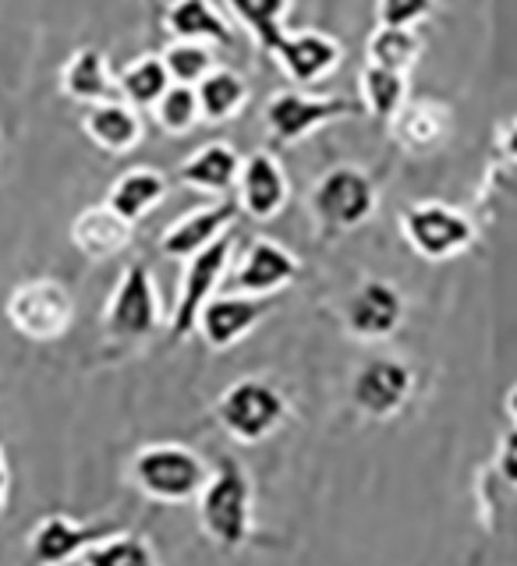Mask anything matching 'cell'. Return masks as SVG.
Masks as SVG:
<instances>
[{
	"label": "cell",
	"mask_w": 517,
	"mask_h": 566,
	"mask_svg": "<svg viewBox=\"0 0 517 566\" xmlns=\"http://www.w3.org/2000/svg\"><path fill=\"white\" fill-rule=\"evenodd\" d=\"M203 535L220 553H238L252 538L256 521V485L235 457H220L213 464L206 485L195 500Z\"/></svg>",
	"instance_id": "6da1fadb"
},
{
	"label": "cell",
	"mask_w": 517,
	"mask_h": 566,
	"mask_svg": "<svg viewBox=\"0 0 517 566\" xmlns=\"http://www.w3.org/2000/svg\"><path fill=\"white\" fill-rule=\"evenodd\" d=\"M209 471L213 464H206V457L185 442H149V447L135 450L128 482L153 503L185 506L199 500Z\"/></svg>",
	"instance_id": "7a4b0ae2"
},
{
	"label": "cell",
	"mask_w": 517,
	"mask_h": 566,
	"mask_svg": "<svg viewBox=\"0 0 517 566\" xmlns=\"http://www.w3.org/2000/svg\"><path fill=\"white\" fill-rule=\"evenodd\" d=\"M217 421L235 442L256 447V442L270 439L288 421V397L270 379H238L220 394Z\"/></svg>",
	"instance_id": "3957f363"
},
{
	"label": "cell",
	"mask_w": 517,
	"mask_h": 566,
	"mask_svg": "<svg viewBox=\"0 0 517 566\" xmlns=\"http://www.w3.org/2000/svg\"><path fill=\"white\" fill-rule=\"evenodd\" d=\"M164 326V301H159L153 270L146 262H128L117 276V287L103 308V329L124 344L149 340Z\"/></svg>",
	"instance_id": "277c9868"
},
{
	"label": "cell",
	"mask_w": 517,
	"mask_h": 566,
	"mask_svg": "<svg viewBox=\"0 0 517 566\" xmlns=\"http://www.w3.org/2000/svg\"><path fill=\"white\" fill-rule=\"evenodd\" d=\"M401 234L415 255L430 262H447L468 252L478 238V230L465 209L430 199V202L407 206L401 212Z\"/></svg>",
	"instance_id": "5b68a950"
},
{
	"label": "cell",
	"mask_w": 517,
	"mask_h": 566,
	"mask_svg": "<svg viewBox=\"0 0 517 566\" xmlns=\"http://www.w3.org/2000/svg\"><path fill=\"white\" fill-rule=\"evenodd\" d=\"M4 315L14 326V333H22L25 340L53 344L71 329V323H75V297H71V291L61 280L35 276V280L18 283L11 291Z\"/></svg>",
	"instance_id": "8992f818"
},
{
	"label": "cell",
	"mask_w": 517,
	"mask_h": 566,
	"mask_svg": "<svg viewBox=\"0 0 517 566\" xmlns=\"http://www.w3.org/2000/svg\"><path fill=\"white\" fill-rule=\"evenodd\" d=\"M230 259H235V234H224L220 241L203 248L199 255L185 259L182 287H177V301L167 315L170 340H185V336L195 333V323H199L206 301L220 294V283L230 273Z\"/></svg>",
	"instance_id": "52a82bcc"
},
{
	"label": "cell",
	"mask_w": 517,
	"mask_h": 566,
	"mask_svg": "<svg viewBox=\"0 0 517 566\" xmlns=\"http://www.w3.org/2000/svg\"><path fill=\"white\" fill-rule=\"evenodd\" d=\"M380 191L372 177L359 167H333L312 188V212L333 230H354L372 220Z\"/></svg>",
	"instance_id": "ba28073f"
},
{
	"label": "cell",
	"mask_w": 517,
	"mask_h": 566,
	"mask_svg": "<svg viewBox=\"0 0 517 566\" xmlns=\"http://www.w3.org/2000/svg\"><path fill=\"white\" fill-rule=\"evenodd\" d=\"M362 106L341 99V96H309L298 93V88H288V93H273L262 106V120L270 135L283 146H294V142L309 138L312 132L327 128V124L341 120V117H354Z\"/></svg>",
	"instance_id": "9c48e42d"
},
{
	"label": "cell",
	"mask_w": 517,
	"mask_h": 566,
	"mask_svg": "<svg viewBox=\"0 0 517 566\" xmlns=\"http://www.w3.org/2000/svg\"><path fill=\"white\" fill-rule=\"evenodd\" d=\"M415 394V371L407 361L390 358V354H376V358L362 361L351 376V403L354 411L386 421L404 411V403Z\"/></svg>",
	"instance_id": "30bf717a"
},
{
	"label": "cell",
	"mask_w": 517,
	"mask_h": 566,
	"mask_svg": "<svg viewBox=\"0 0 517 566\" xmlns=\"http://www.w3.org/2000/svg\"><path fill=\"white\" fill-rule=\"evenodd\" d=\"M121 524H89V521H71L64 513H46L43 521L25 538V556L32 566H71L85 556L89 545H96Z\"/></svg>",
	"instance_id": "8fae6325"
},
{
	"label": "cell",
	"mask_w": 517,
	"mask_h": 566,
	"mask_svg": "<svg viewBox=\"0 0 517 566\" xmlns=\"http://www.w3.org/2000/svg\"><path fill=\"white\" fill-rule=\"evenodd\" d=\"M407 315L404 294L386 280H365L344 301V329L362 344H380L394 336Z\"/></svg>",
	"instance_id": "7c38bea8"
},
{
	"label": "cell",
	"mask_w": 517,
	"mask_h": 566,
	"mask_svg": "<svg viewBox=\"0 0 517 566\" xmlns=\"http://www.w3.org/2000/svg\"><path fill=\"white\" fill-rule=\"evenodd\" d=\"M270 308H273L270 297L224 291L206 301V308L199 312V323H195V333L203 336V344L209 350H230L270 315Z\"/></svg>",
	"instance_id": "4fadbf2b"
},
{
	"label": "cell",
	"mask_w": 517,
	"mask_h": 566,
	"mask_svg": "<svg viewBox=\"0 0 517 566\" xmlns=\"http://www.w3.org/2000/svg\"><path fill=\"white\" fill-rule=\"evenodd\" d=\"M298 273H301V262L291 248H283L280 241H270V238H259L248 244L238 270L230 273V291L252 294V297H273L277 291L291 287Z\"/></svg>",
	"instance_id": "5bb4252c"
},
{
	"label": "cell",
	"mask_w": 517,
	"mask_h": 566,
	"mask_svg": "<svg viewBox=\"0 0 517 566\" xmlns=\"http://www.w3.org/2000/svg\"><path fill=\"white\" fill-rule=\"evenodd\" d=\"M273 57L288 71V78L294 85H316V82H323L330 71H337L344 50L327 32L301 29V32H283V40L273 46Z\"/></svg>",
	"instance_id": "9a60e30c"
},
{
	"label": "cell",
	"mask_w": 517,
	"mask_h": 566,
	"mask_svg": "<svg viewBox=\"0 0 517 566\" xmlns=\"http://www.w3.org/2000/svg\"><path fill=\"white\" fill-rule=\"evenodd\" d=\"M235 191H238L241 212H248L252 220H273L277 212L288 206L291 181L270 153H252V156H245Z\"/></svg>",
	"instance_id": "2e32d148"
},
{
	"label": "cell",
	"mask_w": 517,
	"mask_h": 566,
	"mask_svg": "<svg viewBox=\"0 0 517 566\" xmlns=\"http://www.w3.org/2000/svg\"><path fill=\"white\" fill-rule=\"evenodd\" d=\"M235 217H238V202H230V199H220V202H209L195 212H185L174 227L164 230V238H159V252H164L167 259H182V262L199 255L203 248H209L213 241H220L227 234Z\"/></svg>",
	"instance_id": "e0dca14e"
},
{
	"label": "cell",
	"mask_w": 517,
	"mask_h": 566,
	"mask_svg": "<svg viewBox=\"0 0 517 566\" xmlns=\"http://www.w3.org/2000/svg\"><path fill=\"white\" fill-rule=\"evenodd\" d=\"M82 132L103 153H132L142 142V135H146L138 106H132L128 99L89 103L82 114Z\"/></svg>",
	"instance_id": "ac0fdd59"
},
{
	"label": "cell",
	"mask_w": 517,
	"mask_h": 566,
	"mask_svg": "<svg viewBox=\"0 0 517 566\" xmlns=\"http://www.w3.org/2000/svg\"><path fill=\"white\" fill-rule=\"evenodd\" d=\"M132 234H135V223H128L106 202L89 206L79 212L75 220H71V244H75L79 252L89 259L121 255L124 248L132 244Z\"/></svg>",
	"instance_id": "d6986e66"
},
{
	"label": "cell",
	"mask_w": 517,
	"mask_h": 566,
	"mask_svg": "<svg viewBox=\"0 0 517 566\" xmlns=\"http://www.w3.org/2000/svg\"><path fill=\"white\" fill-rule=\"evenodd\" d=\"M241 164L238 149L230 142H209V146L195 149L182 167H177V181L195 191H209V195H224L238 188L241 177Z\"/></svg>",
	"instance_id": "ffe728a7"
},
{
	"label": "cell",
	"mask_w": 517,
	"mask_h": 566,
	"mask_svg": "<svg viewBox=\"0 0 517 566\" xmlns=\"http://www.w3.org/2000/svg\"><path fill=\"white\" fill-rule=\"evenodd\" d=\"M451 111L443 103H433V99H407L404 111L390 120V128H394V138L407 153H433L440 149L443 142L451 135Z\"/></svg>",
	"instance_id": "44dd1931"
},
{
	"label": "cell",
	"mask_w": 517,
	"mask_h": 566,
	"mask_svg": "<svg viewBox=\"0 0 517 566\" xmlns=\"http://www.w3.org/2000/svg\"><path fill=\"white\" fill-rule=\"evenodd\" d=\"M114 88H117V75L96 46L75 50L61 67V93L82 106L100 103V99H114Z\"/></svg>",
	"instance_id": "7402d4cb"
},
{
	"label": "cell",
	"mask_w": 517,
	"mask_h": 566,
	"mask_svg": "<svg viewBox=\"0 0 517 566\" xmlns=\"http://www.w3.org/2000/svg\"><path fill=\"white\" fill-rule=\"evenodd\" d=\"M164 199H167V177L153 167L124 170L111 185V191H106V206L121 212L128 223H138L142 217H149Z\"/></svg>",
	"instance_id": "603a6c76"
},
{
	"label": "cell",
	"mask_w": 517,
	"mask_h": 566,
	"mask_svg": "<svg viewBox=\"0 0 517 566\" xmlns=\"http://www.w3.org/2000/svg\"><path fill=\"white\" fill-rule=\"evenodd\" d=\"M164 29L174 40H192V43H230L235 32H230L227 18L209 4V0H170V8L164 14Z\"/></svg>",
	"instance_id": "cb8c5ba5"
},
{
	"label": "cell",
	"mask_w": 517,
	"mask_h": 566,
	"mask_svg": "<svg viewBox=\"0 0 517 566\" xmlns=\"http://www.w3.org/2000/svg\"><path fill=\"white\" fill-rule=\"evenodd\" d=\"M79 566H164V559H159L149 535L117 527L96 545H89Z\"/></svg>",
	"instance_id": "d4e9b609"
},
{
	"label": "cell",
	"mask_w": 517,
	"mask_h": 566,
	"mask_svg": "<svg viewBox=\"0 0 517 566\" xmlns=\"http://www.w3.org/2000/svg\"><path fill=\"white\" fill-rule=\"evenodd\" d=\"M199 93V106H203V120H230L245 111L248 103V82L238 75L235 67H213L209 75L195 85Z\"/></svg>",
	"instance_id": "484cf974"
},
{
	"label": "cell",
	"mask_w": 517,
	"mask_h": 566,
	"mask_svg": "<svg viewBox=\"0 0 517 566\" xmlns=\"http://www.w3.org/2000/svg\"><path fill=\"white\" fill-rule=\"evenodd\" d=\"M227 11L235 22L248 29V35L259 43V50L273 53V46L283 40V22H288L291 0H227Z\"/></svg>",
	"instance_id": "4316f807"
},
{
	"label": "cell",
	"mask_w": 517,
	"mask_h": 566,
	"mask_svg": "<svg viewBox=\"0 0 517 566\" xmlns=\"http://www.w3.org/2000/svg\"><path fill=\"white\" fill-rule=\"evenodd\" d=\"M170 85L174 82H170V71H167L164 57H138L117 75L121 99H128L132 106H138V111H153Z\"/></svg>",
	"instance_id": "83f0119b"
},
{
	"label": "cell",
	"mask_w": 517,
	"mask_h": 566,
	"mask_svg": "<svg viewBox=\"0 0 517 566\" xmlns=\"http://www.w3.org/2000/svg\"><path fill=\"white\" fill-rule=\"evenodd\" d=\"M362 103L372 117L390 124L407 103V75L380 67V64H365L362 67Z\"/></svg>",
	"instance_id": "f1b7e54d"
},
{
	"label": "cell",
	"mask_w": 517,
	"mask_h": 566,
	"mask_svg": "<svg viewBox=\"0 0 517 566\" xmlns=\"http://www.w3.org/2000/svg\"><path fill=\"white\" fill-rule=\"evenodd\" d=\"M422 53V40L415 29H397V25H376V32L369 35V64H380L390 71H407L415 67Z\"/></svg>",
	"instance_id": "f546056e"
},
{
	"label": "cell",
	"mask_w": 517,
	"mask_h": 566,
	"mask_svg": "<svg viewBox=\"0 0 517 566\" xmlns=\"http://www.w3.org/2000/svg\"><path fill=\"white\" fill-rule=\"evenodd\" d=\"M153 117L156 124L164 128L167 135H188L195 124L203 120V106H199V93L195 85H170L159 103L153 106Z\"/></svg>",
	"instance_id": "4dcf8cb0"
},
{
	"label": "cell",
	"mask_w": 517,
	"mask_h": 566,
	"mask_svg": "<svg viewBox=\"0 0 517 566\" xmlns=\"http://www.w3.org/2000/svg\"><path fill=\"white\" fill-rule=\"evenodd\" d=\"M164 64L170 71V82L177 85H199L213 67V46L209 43H192V40H174L164 50Z\"/></svg>",
	"instance_id": "1f68e13d"
},
{
	"label": "cell",
	"mask_w": 517,
	"mask_h": 566,
	"mask_svg": "<svg viewBox=\"0 0 517 566\" xmlns=\"http://www.w3.org/2000/svg\"><path fill=\"white\" fill-rule=\"evenodd\" d=\"M436 11V0H376V18L380 25H397V29H415Z\"/></svg>",
	"instance_id": "d6a6232c"
},
{
	"label": "cell",
	"mask_w": 517,
	"mask_h": 566,
	"mask_svg": "<svg viewBox=\"0 0 517 566\" xmlns=\"http://www.w3.org/2000/svg\"><path fill=\"white\" fill-rule=\"evenodd\" d=\"M496 474H500V482L517 489V424H510V429L500 436V442H496Z\"/></svg>",
	"instance_id": "836d02e7"
},
{
	"label": "cell",
	"mask_w": 517,
	"mask_h": 566,
	"mask_svg": "<svg viewBox=\"0 0 517 566\" xmlns=\"http://www.w3.org/2000/svg\"><path fill=\"white\" fill-rule=\"evenodd\" d=\"M496 153H500L507 164L517 167V114L504 124L500 135H496Z\"/></svg>",
	"instance_id": "e575fe53"
},
{
	"label": "cell",
	"mask_w": 517,
	"mask_h": 566,
	"mask_svg": "<svg viewBox=\"0 0 517 566\" xmlns=\"http://www.w3.org/2000/svg\"><path fill=\"white\" fill-rule=\"evenodd\" d=\"M8 495H11V471H8L4 450H0V517H4V510H8Z\"/></svg>",
	"instance_id": "d590c367"
},
{
	"label": "cell",
	"mask_w": 517,
	"mask_h": 566,
	"mask_svg": "<svg viewBox=\"0 0 517 566\" xmlns=\"http://www.w3.org/2000/svg\"><path fill=\"white\" fill-rule=\"evenodd\" d=\"M504 407H507V418L517 424V382L507 389V397H504Z\"/></svg>",
	"instance_id": "8d00e7d4"
}]
</instances>
